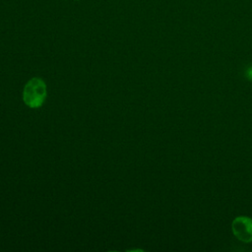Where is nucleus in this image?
I'll return each instance as SVG.
<instances>
[{"label":"nucleus","mask_w":252,"mask_h":252,"mask_svg":"<svg viewBox=\"0 0 252 252\" xmlns=\"http://www.w3.org/2000/svg\"><path fill=\"white\" fill-rule=\"evenodd\" d=\"M46 84L41 78H32L27 82L23 90V100L31 108L40 107L46 99Z\"/></svg>","instance_id":"nucleus-1"},{"label":"nucleus","mask_w":252,"mask_h":252,"mask_svg":"<svg viewBox=\"0 0 252 252\" xmlns=\"http://www.w3.org/2000/svg\"><path fill=\"white\" fill-rule=\"evenodd\" d=\"M234 236L245 243L252 242V219L244 216L237 217L231 223Z\"/></svg>","instance_id":"nucleus-2"},{"label":"nucleus","mask_w":252,"mask_h":252,"mask_svg":"<svg viewBox=\"0 0 252 252\" xmlns=\"http://www.w3.org/2000/svg\"><path fill=\"white\" fill-rule=\"evenodd\" d=\"M246 76L249 80L252 81V67H250L248 70H247V73H246Z\"/></svg>","instance_id":"nucleus-3"},{"label":"nucleus","mask_w":252,"mask_h":252,"mask_svg":"<svg viewBox=\"0 0 252 252\" xmlns=\"http://www.w3.org/2000/svg\"><path fill=\"white\" fill-rule=\"evenodd\" d=\"M74 1H80V0H74Z\"/></svg>","instance_id":"nucleus-4"}]
</instances>
